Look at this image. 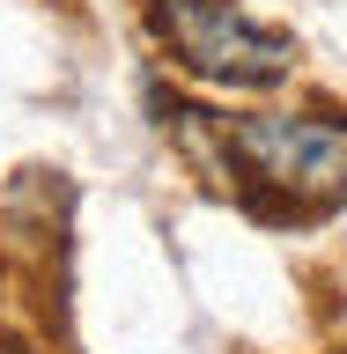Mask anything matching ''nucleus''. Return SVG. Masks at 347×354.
<instances>
[{"label":"nucleus","mask_w":347,"mask_h":354,"mask_svg":"<svg viewBox=\"0 0 347 354\" xmlns=\"http://www.w3.org/2000/svg\"><path fill=\"white\" fill-rule=\"evenodd\" d=\"M155 37L185 74L215 88H274L296 74V37L237 0H155Z\"/></svg>","instance_id":"1"},{"label":"nucleus","mask_w":347,"mask_h":354,"mask_svg":"<svg viewBox=\"0 0 347 354\" xmlns=\"http://www.w3.org/2000/svg\"><path fill=\"white\" fill-rule=\"evenodd\" d=\"M222 148L259 192L288 207H332L347 199V126L318 111H259L222 126Z\"/></svg>","instance_id":"2"}]
</instances>
